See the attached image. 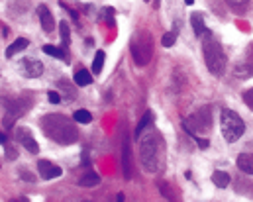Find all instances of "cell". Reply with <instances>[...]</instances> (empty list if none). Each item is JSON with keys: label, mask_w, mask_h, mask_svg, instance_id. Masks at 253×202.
Returning a JSON list of instances; mask_svg holds the SVG:
<instances>
[{"label": "cell", "mask_w": 253, "mask_h": 202, "mask_svg": "<svg viewBox=\"0 0 253 202\" xmlns=\"http://www.w3.org/2000/svg\"><path fill=\"white\" fill-rule=\"evenodd\" d=\"M41 129H43V133L49 140H53V142H57L61 146H71V144H75L78 140V131H77L75 124L63 114H47V116H43Z\"/></svg>", "instance_id": "obj_1"}, {"label": "cell", "mask_w": 253, "mask_h": 202, "mask_svg": "<svg viewBox=\"0 0 253 202\" xmlns=\"http://www.w3.org/2000/svg\"><path fill=\"white\" fill-rule=\"evenodd\" d=\"M22 177L28 179V181H34V175H30V173H26V171H22Z\"/></svg>", "instance_id": "obj_30"}, {"label": "cell", "mask_w": 253, "mask_h": 202, "mask_svg": "<svg viewBox=\"0 0 253 202\" xmlns=\"http://www.w3.org/2000/svg\"><path fill=\"white\" fill-rule=\"evenodd\" d=\"M102 18H104L108 24H112V26H114V8H104Z\"/></svg>", "instance_id": "obj_26"}, {"label": "cell", "mask_w": 253, "mask_h": 202, "mask_svg": "<svg viewBox=\"0 0 253 202\" xmlns=\"http://www.w3.org/2000/svg\"><path fill=\"white\" fill-rule=\"evenodd\" d=\"M122 167H124V177L130 179L132 177V163H130V142L124 140L122 146Z\"/></svg>", "instance_id": "obj_13"}, {"label": "cell", "mask_w": 253, "mask_h": 202, "mask_svg": "<svg viewBox=\"0 0 253 202\" xmlns=\"http://www.w3.org/2000/svg\"><path fill=\"white\" fill-rule=\"evenodd\" d=\"M132 57L136 61V65L143 67L151 61L153 57V41H151V36L149 32H137L134 37H132Z\"/></svg>", "instance_id": "obj_5"}, {"label": "cell", "mask_w": 253, "mask_h": 202, "mask_svg": "<svg viewBox=\"0 0 253 202\" xmlns=\"http://www.w3.org/2000/svg\"><path fill=\"white\" fill-rule=\"evenodd\" d=\"M59 34H61V41H63L65 45H69V43H71V30H69V24H67L65 20L59 24Z\"/></svg>", "instance_id": "obj_24"}, {"label": "cell", "mask_w": 253, "mask_h": 202, "mask_svg": "<svg viewBox=\"0 0 253 202\" xmlns=\"http://www.w3.org/2000/svg\"><path fill=\"white\" fill-rule=\"evenodd\" d=\"M20 73L26 79H38L43 73V63L38 59H22L20 61Z\"/></svg>", "instance_id": "obj_9"}, {"label": "cell", "mask_w": 253, "mask_h": 202, "mask_svg": "<svg viewBox=\"0 0 253 202\" xmlns=\"http://www.w3.org/2000/svg\"><path fill=\"white\" fill-rule=\"evenodd\" d=\"M185 4H189V6H193V4H195V0H185Z\"/></svg>", "instance_id": "obj_32"}, {"label": "cell", "mask_w": 253, "mask_h": 202, "mask_svg": "<svg viewBox=\"0 0 253 202\" xmlns=\"http://www.w3.org/2000/svg\"><path fill=\"white\" fill-rule=\"evenodd\" d=\"M243 102L253 110V89H249L247 92H243Z\"/></svg>", "instance_id": "obj_27"}, {"label": "cell", "mask_w": 253, "mask_h": 202, "mask_svg": "<svg viewBox=\"0 0 253 202\" xmlns=\"http://www.w3.org/2000/svg\"><path fill=\"white\" fill-rule=\"evenodd\" d=\"M202 55H204V63L208 67V71L214 75V77H220L224 75L226 71V53H224V47L220 45V41L210 34L206 32V39L202 41Z\"/></svg>", "instance_id": "obj_2"}, {"label": "cell", "mask_w": 253, "mask_h": 202, "mask_svg": "<svg viewBox=\"0 0 253 202\" xmlns=\"http://www.w3.org/2000/svg\"><path fill=\"white\" fill-rule=\"evenodd\" d=\"M220 128H222V136L228 144H235L245 133V124H243L241 116L228 108H224L220 114Z\"/></svg>", "instance_id": "obj_4"}, {"label": "cell", "mask_w": 253, "mask_h": 202, "mask_svg": "<svg viewBox=\"0 0 253 202\" xmlns=\"http://www.w3.org/2000/svg\"><path fill=\"white\" fill-rule=\"evenodd\" d=\"M139 159L147 173H155L159 169L161 159H163V140L157 133L145 136V140L141 142V147H139Z\"/></svg>", "instance_id": "obj_3"}, {"label": "cell", "mask_w": 253, "mask_h": 202, "mask_svg": "<svg viewBox=\"0 0 253 202\" xmlns=\"http://www.w3.org/2000/svg\"><path fill=\"white\" fill-rule=\"evenodd\" d=\"M104 59H106V53H104V51H97V57H95V61H93V71H91V73H95V75H100V73H102Z\"/></svg>", "instance_id": "obj_20"}, {"label": "cell", "mask_w": 253, "mask_h": 202, "mask_svg": "<svg viewBox=\"0 0 253 202\" xmlns=\"http://www.w3.org/2000/svg\"><path fill=\"white\" fill-rule=\"evenodd\" d=\"M191 138L198 144V147H200V149H206V147L210 146V142H208V140H204V138H198V136H191Z\"/></svg>", "instance_id": "obj_28"}, {"label": "cell", "mask_w": 253, "mask_h": 202, "mask_svg": "<svg viewBox=\"0 0 253 202\" xmlns=\"http://www.w3.org/2000/svg\"><path fill=\"white\" fill-rule=\"evenodd\" d=\"M73 120H75V122H78V124H91L93 116H91V112H89V110H77V112L73 114Z\"/></svg>", "instance_id": "obj_21"}, {"label": "cell", "mask_w": 253, "mask_h": 202, "mask_svg": "<svg viewBox=\"0 0 253 202\" xmlns=\"http://www.w3.org/2000/svg\"><path fill=\"white\" fill-rule=\"evenodd\" d=\"M235 77H241V79H247V77H253V41L245 47L243 51V59L235 65Z\"/></svg>", "instance_id": "obj_7"}, {"label": "cell", "mask_w": 253, "mask_h": 202, "mask_svg": "<svg viewBox=\"0 0 253 202\" xmlns=\"http://www.w3.org/2000/svg\"><path fill=\"white\" fill-rule=\"evenodd\" d=\"M237 167L247 173V175H253V153H239L237 155Z\"/></svg>", "instance_id": "obj_12"}, {"label": "cell", "mask_w": 253, "mask_h": 202, "mask_svg": "<svg viewBox=\"0 0 253 202\" xmlns=\"http://www.w3.org/2000/svg\"><path fill=\"white\" fill-rule=\"evenodd\" d=\"M212 183L218 186V188H226L230 184V175L224 173V171H214L212 173Z\"/></svg>", "instance_id": "obj_17"}, {"label": "cell", "mask_w": 253, "mask_h": 202, "mask_svg": "<svg viewBox=\"0 0 253 202\" xmlns=\"http://www.w3.org/2000/svg\"><path fill=\"white\" fill-rule=\"evenodd\" d=\"M226 4L234 10V12H243L249 4V0H226Z\"/></svg>", "instance_id": "obj_22"}, {"label": "cell", "mask_w": 253, "mask_h": 202, "mask_svg": "<svg viewBox=\"0 0 253 202\" xmlns=\"http://www.w3.org/2000/svg\"><path fill=\"white\" fill-rule=\"evenodd\" d=\"M191 26H193V30H195V36H196V37H202V36H204L206 26H204V20H202V16H200L198 12L191 14Z\"/></svg>", "instance_id": "obj_15"}, {"label": "cell", "mask_w": 253, "mask_h": 202, "mask_svg": "<svg viewBox=\"0 0 253 202\" xmlns=\"http://www.w3.org/2000/svg\"><path fill=\"white\" fill-rule=\"evenodd\" d=\"M175 41H177V34H175V32H169V34H165V36L161 37L163 47H173Z\"/></svg>", "instance_id": "obj_25"}, {"label": "cell", "mask_w": 253, "mask_h": 202, "mask_svg": "<svg viewBox=\"0 0 253 202\" xmlns=\"http://www.w3.org/2000/svg\"><path fill=\"white\" fill-rule=\"evenodd\" d=\"M38 171H39L41 179H45V181H51V179H57V177L63 175V169H61V167H57L55 163H49V161H45V159H41V161L38 163Z\"/></svg>", "instance_id": "obj_10"}, {"label": "cell", "mask_w": 253, "mask_h": 202, "mask_svg": "<svg viewBox=\"0 0 253 202\" xmlns=\"http://www.w3.org/2000/svg\"><path fill=\"white\" fill-rule=\"evenodd\" d=\"M0 144H6V136H4L2 131H0Z\"/></svg>", "instance_id": "obj_31"}, {"label": "cell", "mask_w": 253, "mask_h": 202, "mask_svg": "<svg viewBox=\"0 0 253 202\" xmlns=\"http://www.w3.org/2000/svg\"><path fill=\"white\" fill-rule=\"evenodd\" d=\"M75 83L77 87H89L93 83V73H89L87 69H78L75 73Z\"/></svg>", "instance_id": "obj_16"}, {"label": "cell", "mask_w": 253, "mask_h": 202, "mask_svg": "<svg viewBox=\"0 0 253 202\" xmlns=\"http://www.w3.org/2000/svg\"><path fill=\"white\" fill-rule=\"evenodd\" d=\"M212 126V114H210V108H200L196 114H193L189 120L183 122V128L189 136H196V133H202V131H208Z\"/></svg>", "instance_id": "obj_6"}, {"label": "cell", "mask_w": 253, "mask_h": 202, "mask_svg": "<svg viewBox=\"0 0 253 202\" xmlns=\"http://www.w3.org/2000/svg\"><path fill=\"white\" fill-rule=\"evenodd\" d=\"M100 183V177L97 175V173H87V175H82L80 179H78V184L80 186H95V184H98Z\"/></svg>", "instance_id": "obj_19"}, {"label": "cell", "mask_w": 253, "mask_h": 202, "mask_svg": "<svg viewBox=\"0 0 253 202\" xmlns=\"http://www.w3.org/2000/svg\"><path fill=\"white\" fill-rule=\"evenodd\" d=\"M16 140L26 147V151H30V153H39V146H38V142L34 140V133L28 129V128H24V126H18L16 128Z\"/></svg>", "instance_id": "obj_8"}, {"label": "cell", "mask_w": 253, "mask_h": 202, "mask_svg": "<svg viewBox=\"0 0 253 202\" xmlns=\"http://www.w3.org/2000/svg\"><path fill=\"white\" fill-rule=\"evenodd\" d=\"M43 53H47V55H51V57H57V59H61V61H65V63H69V57L65 55V51L59 49V47H55V45H43Z\"/></svg>", "instance_id": "obj_18"}, {"label": "cell", "mask_w": 253, "mask_h": 202, "mask_svg": "<svg viewBox=\"0 0 253 202\" xmlns=\"http://www.w3.org/2000/svg\"><path fill=\"white\" fill-rule=\"evenodd\" d=\"M38 16H39V22H41V28L45 34H51L55 30V20H53V14L49 12L47 6H38Z\"/></svg>", "instance_id": "obj_11"}, {"label": "cell", "mask_w": 253, "mask_h": 202, "mask_svg": "<svg viewBox=\"0 0 253 202\" xmlns=\"http://www.w3.org/2000/svg\"><path fill=\"white\" fill-rule=\"evenodd\" d=\"M28 45H30V41H28L26 37H18L14 43H10V45H8V49H6V57H8V59H12L16 53L24 51Z\"/></svg>", "instance_id": "obj_14"}, {"label": "cell", "mask_w": 253, "mask_h": 202, "mask_svg": "<svg viewBox=\"0 0 253 202\" xmlns=\"http://www.w3.org/2000/svg\"><path fill=\"white\" fill-rule=\"evenodd\" d=\"M151 118H153V114L151 112H147L141 120H139V124H137V128H136V138H141V133H143V129L149 126V122H151Z\"/></svg>", "instance_id": "obj_23"}, {"label": "cell", "mask_w": 253, "mask_h": 202, "mask_svg": "<svg viewBox=\"0 0 253 202\" xmlns=\"http://www.w3.org/2000/svg\"><path fill=\"white\" fill-rule=\"evenodd\" d=\"M145 2H151V0H145Z\"/></svg>", "instance_id": "obj_33"}, {"label": "cell", "mask_w": 253, "mask_h": 202, "mask_svg": "<svg viewBox=\"0 0 253 202\" xmlns=\"http://www.w3.org/2000/svg\"><path fill=\"white\" fill-rule=\"evenodd\" d=\"M47 98H49V102H53V104H59V102H61V96H59V92H55V91L47 92Z\"/></svg>", "instance_id": "obj_29"}]
</instances>
